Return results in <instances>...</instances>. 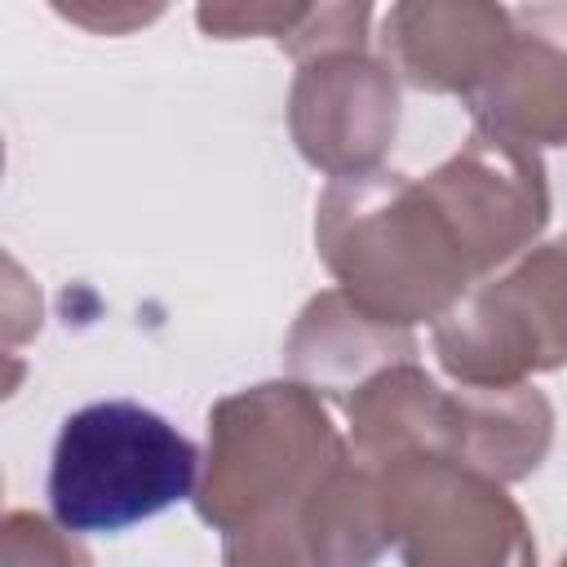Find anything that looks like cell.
Returning a JSON list of instances; mask_svg holds the SVG:
<instances>
[{
    "instance_id": "obj_1",
    "label": "cell",
    "mask_w": 567,
    "mask_h": 567,
    "mask_svg": "<svg viewBox=\"0 0 567 567\" xmlns=\"http://www.w3.org/2000/svg\"><path fill=\"white\" fill-rule=\"evenodd\" d=\"M315 244L337 292L390 328L434 323L474 284L443 213L403 173L332 177L315 204Z\"/></svg>"
},
{
    "instance_id": "obj_2",
    "label": "cell",
    "mask_w": 567,
    "mask_h": 567,
    "mask_svg": "<svg viewBox=\"0 0 567 567\" xmlns=\"http://www.w3.org/2000/svg\"><path fill=\"white\" fill-rule=\"evenodd\" d=\"M346 452L319 394L297 381L226 394L208 408V456L190 492L195 514L221 536L297 523L306 496Z\"/></svg>"
},
{
    "instance_id": "obj_3",
    "label": "cell",
    "mask_w": 567,
    "mask_h": 567,
    "mask_svg": "<svg viewBox=\"0 0 567 567\" xmlns=\"http://www.w3.org/2000/svg\"><path fill=\"white\" fill-rule=\"evenodd\" d=\"M199 452L159 412L133 399H102L71 412L49 461L53 523L84 532H124L195 492Z\"/></svg>"
},
{
    "instance_id": "obj_4",
    "label": "cell",
    "mask_w": 567,
    "mask_h": 567,
    "mask_svg": "<svg viewBox=\"0 0 567 567\" xmlns=\"http://www.w3.org/2000/svg\"><path fill=\"white\" fill-rule=\"evenodd\" d=\"M434 354L456 385H523L563 368V244H536L505 270L470 284L434 319Z\"/></svg>"
},
{
    "instance_id": "obj_5",
    "label": "cell",
    "mask_w": 567,
    "mask_h": 567,
    "mask_svg": "<svg viewBox=\"0 0 567 567\" xmlns=\"http://www.w3.org/2000/svg\"><path fill=\"white\" fill-rule=\"evenodd\" d=\"M403 567H536V536L505 483L447 456L377 465Z\"/></svg>"
},
{
    "instance_id": "obj_6",
    "label": "cell",
    "mask_w": 567,
    "mask_h": 567,
    "mask_svg": "<svg viewBox=\"0 0 567 567\" xmlns=\"http://www.w3.org/2000/svg\"><path fill=\"white\" fill-rule=\"evenodd\" d=\"M421 186L456 235L474 284L518 261L549 221L540 155L487 133H470V142L425 173Z\"/></svg>"
},
{
    "instance_id": "obj_7",
    "label": "cell",
    "mask_w": 567,
    "mask_h": 567,
    "mask_svg": "<svg viewBox=\"0 0 567 567\" xmlns=\"http://www.w3.org/2000/svg\"><path fill=\"white\" fill-rule=\"evenodd\" d=\"M288 128L306 164L328 177L372 173L394 146L399 84L368 49H341L297 62Z\"/></svg>"
},
{
    "instance_id": "obj_8",
    "label": "cell",
    "mask_w": 567,
    "mask_h": 567,
    "mask_svg": "<svg viewBox=\"0 0 567 567\" xmlns=\"http://www.w3.org/2000/svg\"><path fill=\"white\" fill-rule=\"evenodd\" d=\"M514 18L483 0H408L381 22V62L421 93L470 97L509 53Z\"/></svg>"
},
{
    "instance_id": "obj_9",
    "label": "cell",
    "mask_w": 567,
    "mask_h": 567,
    "mask_svg": "<svg viewBox=\"0 0 567 567\" xmlns=\"http://www.w3.org/2000/svg\"><path fill=\"white\" fill-rule=\"evenodd\" d=\"M408 359H416L412 328H390V323L363 315L337 288L315 292L301 306V315L284 341L288 381H297L315 394L341 399V403L363 381H372L381 368L408 363Z\"/></svg>"
},
{
    "instance_id": "obj_10",
    "label": "cell",
    "mask_w": 567,
    "mask_h": 567,
    "mask_svg": "<svg viewBox=\"0 0 567 567\" xmlns=\"http://www.w3.org/2000/svg\"><path fill=\"white\" fill-rule=\"evenodd\" d=\"M350 456L363 465H390L403 456L456 461V394L443 390L416 359L381 368L350 399Z\"/></svg>"
},
{
    "instance_id": "obj_11",
    "label": "cell",
    "mask_w": 567,
    "mask_h": 567,
    "mask_svg": "<svg viewBox=\"0 0 567 567\" xmlns=\"http://www.w3.org/2000/svg\"><path fill=\"white\" fill-rule=\"evenodd\" d=\"M474 133L514 146H563L567 137V58L554 40L514 35L501 66L465 97Z\"/></svg>"
},
{
    "instance_id": "obj_12",
    "label": "cell",
    "mask_w": 567,
    "mask_h": 567,
    "mask_svg": "<svg viewBox=\"0 0 567 567\" xmlns=\"http://www.w3.org/2000/svg\"><path fill=\"white\" fill-rule=\"evenodd\" d=\"M456 465L478 470L496 483L527 478L554 439L549 399L523 385H456Z\"/></svg>"
},
{
    "instance_id": "obj_13",
    "label": "cell",
    "mask_w": 567,
    "mask_h": 567,
    "mask_svg": "<svg viewBox=\"0 0 567 567\" xmlns=\"http://www.w3.org/2000/svg\"><path fill=\"white\" fill-rule=\"evenodd\" d=\"M297 532L306 567H372L394 545L381 474L346 452L306 496Z\"/></svg>"
},
{
    "instance_id": "obj_14",
    "label": "cell",
    "mask_w": 567,
    "mask_h": 567,
    "mask_svg": "<svg viewBox=\"0 0 567 567\" xmlns=\"http://www.w3.org/2000/svg\"><path fill=\"white\" fill-rule=\"evenodd\" d=\"M0 567H93L84 540L35 509L0 514Z\"/></svg>"
},
{
    "instance_id": "obj_15",
    "label": "cell",
    "mask_w": 567,
    "mask_h": 567,
    "mask_svg": "<svg viewBox=\"0 0 567 567\" xmlns=\"http://www.w3.org/2000/svg\"><path fill=\"white\" fill-rule=\"evenodd\" d=\"M368 4H306L301 22L279 40L292 62L319 58V53H341V49H363L368 44Z\"/></svg>"
},
{
    "instance_id": "obj_16",
    "label": "cell",
    "mask_w": 567,
    "mask_h": 567,
    "mask_svg": "<svg viewBox=\"0 0 567 567\" xmlns=\"http://www.w3.org/2000/svg\"><path fill=\"white\" fill-rule=\"evenodd\" d=\"M40 323H44L40 284L22 270L18 257H9L0 248V350H13V346L35 341Z\"/></svg>"
},
{
    "instance_id": "obj_17",
    "label": "cell",
    "mask_w": 567,
    "mask_h": 567,
    "mask_svg": "<svg viewBox=\"0 0 567 567\" xmlns=\"http://www.w3.org/2000/svg\"><path fill=\"white\" fill-rule=\"evenodd\" d=\"M306 4H199L195 22L213 40H239V35H275L284 40L301 22Z\"/></svg>"
},
{
    "instance_id": "obj_18",
    "label": "cell",
    "mask_w": 567,
    "mask_h": 567,
    "mask_svg": "<svg viewBox=\"0 0 567 567\" xmlns=\"http://www.w3.org/2000/svg\"><path fill=\"white\" fill-rule=\"evenodd\" d=\"M221 563L226 567H306L301 532H297V523L226 532L221 536Z\"/></svg>"
},
{
    "instance_id": "obj_19",
    "label": "cell",
    "mask_w": 567,
    "mask_h": 567,
    "mask_svg": "<svg viewBox=\"0 0 567 567\" xmlns=\"http://www.w3.org/2000/svg\"><path fill=\"white\" fill-rule=\"evenodd\" d=\"M58 13L71 18V22H84V27H93V31L115 35V31H128V27H137V22H151L159 9H84V4H58Z\"/></svg>"
},
{
    "instance_id": "obj_20",
    "label": "cell",
    "mask_w": 567,
    "mask_h": 567,
    "mask_svg": "<svg viewBox=\"0 0 567 567\" xmlns=\"http://www.w3.org/2000/svg\"><path fill=\"white\" fill-rule=\"evenodd\" d=\"M22 381H27V363H22L18 354L0 350V403H4V399H13Z\"/></svg>"
},
{
    "instance_id": "obj_21",
    "label": "cell",
    "mask_w": 567,
    "mask_h": 567,
    "mask_svg": "<svg viewBox=\"0 0 567 567\" xmlns=\"http://www.w3.org/2000/svg\"><path fill=\"white\" fill-rule=\"evenodd\" d=\"M0 173H4V137H0Z\"/></svg>"
},
{
    "instance_id": "obj_22",
    "label": "cell",
    "mask_w": 567,
    "mask_h": 567,
    "mask_svg": "<svg viewBox=\"0 0 567 567\" xmlns=\"http://www.w3.org/2000/svg\"><path fill=\"white\" fill-rule=\"evenodd\" d=\"M0 496H4V474H0Z\"/></svg>"
}]
</instances>
